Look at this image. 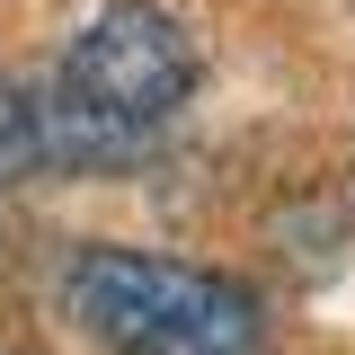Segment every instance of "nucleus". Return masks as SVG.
Returning <instances> with one entry per match:
<instances>
[{
	"instance_id": "nucleus-1",
	"label": "nucleus",
	"mask_w": 355,
	"mask_h": 355,
	"mask_svg": "<svg viewBox=\"0 0 355 355\" xmlns=\"http://www.w3.org/2000/svg\"><path fill=\"white\" fill-rule=\"evenodd\" d=\"M187 89H196V53L178 36V18L142 9V0L107 9L53 71V107H44L53 160H116V151H133L151 125H169L187 107Z\"/></svg>"
},
{
	"instance_id": "nucleus-2",
	"label": "nucleus",
	"mask_w": 355,
	"mask_h": 355,
	"mask_svg": "<svg viewBox=\"0 0 355 355\" xmlns=\"http://www.w3.org/2000/svg\"><path fill=\"white\" fill-rule=\"evenodd\" d=\"M62 302L107 355H249L258 302L205 266L151 249H80L62 275Z\"/></svg>"
},
{
	"instance_id": "nucleus-3",
	"label": "nucleus",
	"mask_w": 355,
	"mask_h": 355,
	"mask_svg": "<svg viewBox=\"0 0 355 355\" xmlns=\"http://www.w3.org/2000/svg\"><path fill=\"white\" fill-rule=\"evenodd\" d=\"M36 169H53V125L18 80H0V187H27Z\"/></svg>"
}]
</instances>
